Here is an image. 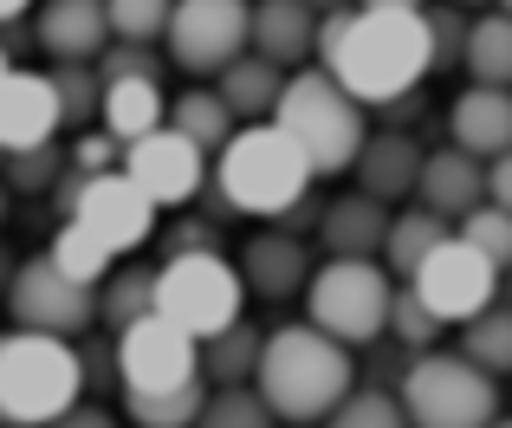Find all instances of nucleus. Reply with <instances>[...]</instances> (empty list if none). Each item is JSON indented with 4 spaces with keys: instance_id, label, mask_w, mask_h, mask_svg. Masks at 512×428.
<instances>
[{
    "instance_id": "obj_4",
    "label": "nucleus",
    "mask_w": 512,
    "mask_h": 428,
    "mask_svg": "<svg viewBox=\"0 0 512 428\" xmlns=\"http://www.w3.org/2000/svg\"><path fill=\"white\" fill-rule=\"evenodd\" d=\"M85 364L72 338L46 331H7L0 338V428H52L78 409Z\"/></svg>"
},
{
    "instance_id": "obj_44",
    "label": "nucleus",
    "mask_w": 512,
    "mask_h": 428,
    "mask_svg": "<svg viewBox=\"0 0 512 428\" xmlns=\"http://www.w3.org/2000/svg\"><path fill=\"white\" fill-rule=\"evenodd\" d=\"M487 202L512 214V150L500 156V163H487Z\"/></svg>"
},
{
    "instance_id": "obj_21",
    "label": "nucleus",
    "mask_w": 512,
    "mask_h": 428,
    "mask_svg": "<svg viewBox=\"0 0 512 428\" xmlns=\"http://www.w3.org/2000/svg\"><path fill=\"white\" fill-rule=\"evenodd\" d=\"M422 143L409 137V130H376L370 143H363L357 156V189L376 195V202H402V195L422 189Z\"/></svg>"
},
{
    "instance_id": "obj_43",
    "label": "nucleus",
    "mask_w": 512,
    "mask_h": 428,
    "mask_svg": "<svg viewBox=\"0 0 512 428\" xmlns=\"http://www.w3.org/2000/svg\"><path fill=\"white\" fill-rule=\"evenodd\" d=\"M350 13H357V7L325 13V20H318V72H325V65L338 59V46H344V33H350Z\"/></svg>"
},
{
    "instance_id": "obj_12",
    "label": "nucleus",
    "mask_w": 512,
    "mask_h": 428,
    "mask_svg": "<svg viewBox=\"0 0 512 428\" xmlns=\"http://www.w3.org/2000/svg\"><path fill=\"white\" fill-rule=\"evenodd\" d=\"M117 370H124V390H143V396L188 390V383H201V338H188L182 325L150 312L130 331H117Z\"/></svg>"
},
{
    "instance_id": "obj_33",
    "label": "nucleus",
    "mask_w": 512,
    "mask_h": 428,
    "mask_svg": "<svg viewBox=\"0 0 512 428\" xmlns=\"http://www.w3.org/2000/svg\"><path fill=\"white\" fill-rule=\"evenodd\" d=\"M52 91H59V111H65V124L72 130H85V124H98L104 117V78H98V65H52Z\"/></svg>"
},
{
    "instance_id": "obj_2",
    "label": "nucleus",
    "mask_w": 512,
    "mask_h": 428,
    "mask_svg": "<svg viewBox=\"0 0 512 428\" xmlns=\"http://www.w3.org/2000/svg\"><path fill=\"white\" fill-rule=\"evenodd\" d=\"M357 364H350V344L325 338L318 325H279L266 331V357L253 390L266 396L279 422H331V409L357 390Z\"/></svg>"
},
{
    "instance_id": "obj_20",
    "label": "nucleus",
    "mask_w": 512,
    "mask_h": 428,
    "mask_svg": "<svg viewBox=\"0 0 512 428\" xmlns=\"http://www.w3.org/2000/svg\"><path fill=\"white\" fill-rule=\"evenodd\" d=\"M422 208L428 214H441V221H467L474 208H487V163L480 156H467V150H435L422 163Z\"/></svg>"
},
{
    "instance_id": "obj_29",
    "label": "nucleus",
    "mask_w": 512,
    "mask_h": 428,
    "mask_svg": "<svg viewBox=\"0 0 512 428\" xmlns=\"http://www.w3.org/2000/svg\"><path fill=\"white\" fill-rule=\"evenodd\" d=\"M46 260L59 266L65 279H78V286H104V279H111V260H117V253L104 247L98 234H85L78 221H59V227H52V240H46Z\"/></svg>"
},
{
    "instance_id": "obj_49",
    "label": "nucleus",
    "mask_w": 512,
    "mask_h": 428,
    "mask_svg": "<svg viewBox=\"0 0 512 428\" xmlns=\"http://www.w3.org/2000/svg\"><path fill=\"white\" fill-rule=\"evenodd\" d=\"M7 78H13V52L0 46V85H7Z\"/></svg>"
},
{
    "instance_id": "obj_25",
    "label": "nucleus",
    "mask_w": 512,
    "mask_h": 428,
    "mask_svg": "<svg viewBox=\"0 0 512 428\" xmlns=\"http://www.w3.org/2000/svg\"><path fill=\"white\" fill-rule=\"evenodd\" d=\"M260 357H266V331L240 318V325H227L221 338L201 344V377H208L214 390H234V383L260 377Z\"/></svg>"
},
{
    "instance_id": "obj_5",
    "label": "nucleus",
    "mask_w": 512,
    "mask_h": 428,
    "mask_svg": "<svg viewBox=\"0 0 512 428\" xmlns=\"http://www.w3.org/2000/svg\"><path fill=\"white\" fill-rule=\"evenodd\" d=\"M273 124L312 156L318 176H338V169H357L363 143H370V117L350 98L331 72H292L286 98H279Z\"/></svg>"
},
{
    "instance_id": "obj_37",
    "label": "nucleus",
    "mask_w": 512,
    "mask_h": 428,
    "mask_svg": "<svg viewBox=\"0 0 512 428\" xmlns=\"http://www.w3.org/2000/svg\"><path fill=\"white\" fill-rule=\"evenodd\" d=\"M389 338L402 344V351H435V338H441V318L428 312L422 299H415V286H396V305H389Z\"/></svg>"
},
{
    "instance_id": "obj_48",
    "label": "nucleus",
    "mask_w": 512,
    "mask_h": 428,
    "mask_svg": "<svg viewBox=\"0 0 512 428\" xmlns=\"http://www.w3.org/2000/svg\"><path fill=\"white\" fill-rule=\"evenodd\" d=\"M26 7H33V0H0V26H20Z\"/></svg>"
},
{
    "instance_id": "obj_50",
    "label": "nucleus",
    "mask_w": 512,
    "mask_h": 428,
    "mask_svg": "<svg viewBox=\"0 0 512 428\" xmlns=\"http://www.w3.org/2000/svg\"><path fill=\"white\" fill-rule=\"evenodd\" d=\"M312 7H318V13H344L350 0H312Z\"/></svg>"
},
{
    "instance_id": "obj_8",
    "label": "nucleus",
    "mask_w": 512,
    "mask_h": 428,
    "mask_svg": "<svg viewBox=\"0 0 512 428\" xmlns=\"http://www.w3.org/2000/svg\"><path fill=\"white\" fill-rule=\"evenodd\" d=\"M240 299H247V279L214 247L208 253H169L156 266V312L201 344L221 338L227 325H240Z\"/></svg>"
},
{
    "instance_id": "obj_28",
    "label": "nucleus",
    "mask_w": 512,
    "mask_h": 428,
    "mask_svg": "<svg viewBox=\"0 0 512 428\" xmlns=\"http://www.w3.org/2000/svg\"><path fill=\"white\" fill-rule=\"evenodd\" d=\"M467 78L512 91V13H480L467 33Z\"/></svg>"
},
{
    "instance_id": "obj_9",
    "label": "nucleus",
    "mask_w": 512,
    "mask_h": 428,
    "mask_svg": "<svg viewBox=\"0 0 512 428\" xmlns=\"http://www.w3.org/2000/svg\"><path fill=\"white\" fill-rule=\"evenodd\" d=\"M253 46V0H175L169 65L195 78H221Z\"/></svg>"
},
{
    "instance_id": "obj_38",
    "label": "nucleus",
    "mask_w": 512,
    "mask_h": 428,
    "mask_svg": "<svg viewBox=\"0 0 512 428\" xmlns=\"http://www.w3.org/2000/svg\"><path fill=\"white\" fill-rule=\"evenodd\" d=\"M65 163L72 156L59 150V143H46V150H26V156H7V189L13 195H46V189H59V176H65Z\"/></svg>"
},
{
    "instance_id": "obj_45",
    "label": "nucleus",
    "mask_w": 512,
    "mask_h": 428,
    "mask_svg": "<svg viewBox=\"0 0 512 428\" xmlns=\"http://www.w3.org/2000/svg\"><path fill=\"white\" fill-rule=\"evenodd\" d=\"M52 428H117V416H111V409H91V403H78L72 416H59Z\"/></svg>"
},
{
    "instance_id": "obj_26",
    "label": "nucleus",
    "mask_w": 512,
    "mask_h": 428,
    "mask_svg": "<svg viewBox=\"0 0 512 428\" xmlns=\"http://www.w3.org/2000/svg\"><path fill=\"white\" fill-rule=\"evenodd\" d=\"M448 240H454V227L441 221V214H428V208H409V214H396V221H389L383 266L402 279V286H409V279L428 266V253H435V247H448Z\"/></svg>"
},
{
    "instance_id": "obj_17",
    "label": "nucleus",
    "mask_w": 512,
    "mask_h": 428,
    "mask_svg": "<svg viewBox=\"0 0 512 428\" xmlns=\"http://www.w3.org/2000/svg\"><path fill=\"white\" fill-rule=\"evenodd\" d=\"M312 253H305L299 234H286V227H273V234H253L247 247H240V279H247V292H260V299H292V292L312 286Z\"/></svg>"
},
{
    "instance_id": "obj_34",
    "label": "nucleus",
    "mask_w": 512,
    "mask_h": 428,
    "mask_svg": "<svg viewBox=\"0 0 512 428\" xmlns=\"http://www.w3.org/2000/svg\"><path fill=\"white\" fill-rule=\"evenodd\" d=\"M201 428H279V416L266 409V396L253 390V383H234V390H214L208 396Z\"/></svg>"
},
{
    "instance_id": "obj_6",
    "label": "nucleus",
    "mask_w": 512,
    "mask_h": 428,
    "mask_svg": "<svg viewBox=\"0 0 512 428\" xmlns=\"http://www.w3.org/2000/svg\"><path fill=\"white\" fill-rule=\"evenodd\" d=\"M402 409L409 428H493L500 422V377L467 364L461 351H422L402 377Z\"/></svg>"
},
{
    "instance_id": "obj_22",
    "label": "nucleus",
    "mask_w": 512,
    "mask_h": 428,
    "mask_svg": "<svg viewBox=\"0 0 512 428\" xmlns=\"http://www.w3.org/2000/svg\"><path fill=\"white\" fill-rule=\"evenodd\" d=\"M318 20L312 0H253V52L273 65L318 59Z\"/></svg>"
},
{
    "instance_id": "obj_15",
    "label": "nucleus",
    "mask_w": 512,
    "mask_h": 428,
    "mask_svg": "<svg viewBox=\"0 0 512 428\" xmlns=\"http://www.w3.org/2000/svg\"><path fill=\"white\" fill-rule=\"evenodd\" d=\"M59 130H65V111L46 72H13L0 85V156L46 150V143H59Z\"/></svg>"
},
{
    "instance_id": "obj_11",
    "label": "nucleus",
    "mask_w": 512,
    "mask_h": 428,
    "mask_svg": "<svg viewBox=\"0 0 512 428\" xmlns=\"http://www.w3.org/2000/svg\"><path fill=\"white\" fill-rule=\"evenodd\" d=\"M415 299L441 318V325H474L480 312H493V292H500V266L487 260L480 247H467L461 234L448 247L428 253V266L409 279Z\"/></svg>"
},
{
    "instance_id": "obj_24",
    "label": "nucleus",
    "mask_w": 512,
    "mask_h": 428,
    "mask_svg": "<svg viewBox=\"0 0 512 428\" xmlns=\"http://www.w3.org/2000/svg\"><path fill=\"white\" fill-rule=\"evenodd\" d=\"M286 85H292L286 65H273V59H260V52H247V59H234V65L221 72V85H214V91L227 98V111H234L240 124H260V117L279 111Z\"/></svg>"
},
{
    "instance_id": "obj_36",
    "label": "nucleus",
    "mask_w": 512,
    "mask_h": 428,
    "mask_svg": "<svg viewBox=\"0 0 512 428\" xmlns=\"http://www.w3.org/2000/svg\"><path fill=\"white\" fill-rule=\"evenodd\" d=\"M325 428H409V409H402V396L389 390H350L338 409H331Z\"/></svg>"
},
{
    "instance_id": "obj_52",
    "label": "nucleus",
    "mask_w": 512,
    "mask_h": 428,
    "mask_svg": "<svg viewBox=\"0 0 512 428\" xmlns=\"http://www.w3.org/2000/svg\"><path fill=\"white\" fill-rule=\"evenodd\" d=\"M448 7H474V0H448Z\"/></svg>"
},
{
    "instance_id": "obj_1",
    "label": "nucleus",
    "mask_w": 512,
    "mask_h": 428,
    "mask_svg": "<svg viewBox=\"0 0 512 428\" xmlns=\"http://www.w3.org/2000/svg\"><path fill=\"white\" fill-rule=\"evenodd\" d=\"M325 72L338 78L363 111H389V104L415 98L422 78L435 72L428 13H370V7H357L338 59H331Z\"/></svg>"
},
{
    "instance_id": "obj_35",
    "label": "nucleus",
    "mask_w": 512,
    "mask_h": 428,
    "mask_svg": "<svg viewBox=\"0 0 512 428\" xmlns=\"http://www.w3.org/2000/svg\"><path fill=\"white\" fill-rule=\"evenodd\" d=\"M111 7V33L124 46H150V39H169L175 0H104Z\"/></svg>"
},
{
    "instance_id": "obj_3",
    "label": "nucleus",
    "mask_w": 512,
    "mask_h": 428,
    "mask_svg": "<svg viewBox=\"0 0 512 428\" xmlns=\"http://www.w3.org/2000/svg\"><path fill=\"white\" fill-rule=\"evenodd\" d=\"M312 156L286 137L279 124H240L234 143L214 156V189L234 214L253 221H286L292 208L312 202Z\"/></svg>"
},
{
    "instance_id": "obj_13",
    "label": "nucleus",
    "mask_w": 512,
    "mask_h": 428,
    "mask_svg": "<svg viewBox=\"0 0 512 428\" xmlns=\"http://www.w3.org/2000/svg\"><path fill=\"white\" fill-rule=\"evenodd\" d=\"M124 176L137 182L156 208H182V202H195V195L208 189V150L188 143L175 124H163V130H150L143 143L124 150Z\"/></svg>"
},
{
    "instance_id": "obj_40",
    "label": "nucleus",
    "mask_w": 512,
    "mask_h": 428,
    "mask_svg": "<svg viewBox=\"0 0 512 428\" xmlns=\"http://www.w3.org/2000/svg\"><path fill=\"white\" fill-rule=\"evenodd\" d=\"M467 33H474V20H467L461 7H435V13H428V46H435V72H454V65H467Z\"/></svg>"
},
{
    "instance_id": "obj_31",
    "label": "nucleus",
    "mask_w": 512,
    "mask_h": 428,
    "mask_svg": "<svg viewBox=\"0 0 512 428\" xmlns=\"http://www.w3.org/2000/svg\"><path fill=\"white\" fill-rule=\"evenodd\" d=\"M156 312V273L150 266H124V273H111L98 286V325L111 331H130L137 318Z\"/></svg>"
},
{
    "instance_id": "obj_18",
    "label": "nucleus",
    "mask_w": 512,
    "mask_h": 428,
    "mask_svg": "<svg viewBox=\"0 0 512 428\" xmlns=\"http://www.w3.org/2000/svg\"><path fill=\"white\" fill-rule=\"evenodd\" d=\"M448 130H454V150L480 156V163H500L512 150V91L467 85L461 98L448 104Z\"/></svg>"
},
{
    "instance_id": "obj_10",
    "label": "nucleus",
    "mask_w": 512,
    "mask_h": 428,
    "mask_svg": "<svg viewBox=\"0 0 512 428\" xmlns=\"http://www.w3.org/2000/svg\"><path fill=\"white\" fill-rule=\"evenodd\" d=\"M7 312H13L20 331H46V338H72L78 344L91 325H98V286H78V279H65L46 253H33V260H20V273H13Z\"/></svg>"
},
{
    "instance_id": "obj_46",
    "label": "nucleus",
    "mask_w": 512,
    "mask_h": 428,
    "mask_svg": "<svg viewBox=\"0 0 512 428\" xmlns=\"http://www.w3.org/2000/svg\"><path fill=\"white\" fill-rule=\"evenodd\" d=\"M370 13H428V0H357Z\"/></svg>"
},
{
    "instance_id": "obj_16",
    "label": "nucleus",
    "mask_w": 512,
    "mask_h": 428,
    "mask_svg": "<svg viewBox=\"0 0 512 428\" xmlns=\"http://www.w3.org/2000/svg\"><path fill=\"white\" fill-rule=\"evenodd\" d=\"M39 52H52L59 65H91L111 52V7L104 0H46L33 20Z\"/></svg>"
},
{
    "instance_id": "obj_41",
    "label": "nucleus",
    "mask_w": 512,
    "mask_h": 428,
    "mask_svg": "<svg viewBox=\"0 0 512 428\" xmlns=\"http://www.w3.org/2000/svg\"><path fill=\"white\" fill-rule=\"evenodd\" d=\"M98 78L111 85V78H163V59H156L150 46H124V39H111V52L98 59Z\"/></svg>"
},
{
    "instance_id": "obj_53",
    "label": "nucleus",
    "mask_w": 512,
    "mask_h": 428,
    "mask_svg": "<svg viewBox=\"0 0 512 428\" xmlns=\"http://www.w3.org/2000/svg\"><path fill=\"white\" fill-rule=\"evenodd\" d=\"M500 13H512V0H500Z\"/></svg>"
},
{
    "instance_id": "obj_39",
    "label": "nucleus",
    "mask_w": 512,
    "mask_h": 428,
    "mask_svg": "<svg viewBox=\"0 0 512 428\" xmlns=\"http://www.w3.org/2000/svg\"><path fill=\"white\" fill-rule=\"evenodd\" d=\"M461 240H467V247H480L493 266H500V273L512 266V214H506V208H493V202L474 208V214L461 221Z\"/></svg>"
},
{
    "instance_id": "obj_47",
    "label": "nucleus",
    "mask_w": 512,
    "mask_h": 428,
    "mask_svg": "<svg viewBox=\"0 0 512 428\" xmlns=\"http://www.w3.org/2000/svg\"><path fill=\"white\" fill-rule=\"evenodd\" d=\"M13 273H20V260H13V253L0 247V299H7V292H13Z\"/></svg>"
},
{
    "instance_id": "obj_7",
    "label": "nucleus",
    "mask_w": 512,
    "mask_h": 428,
    "mask_svg": "<svg viewBox=\"0 0 512 428\" xmlns=\"http://www.w3.org/2000/svg\"><path fill=\"white\" fill-rule=\"evenodd\" d=\"M396 273L376 260H325L305 286V325H318L338 344H376L389 331Z\"/></svg>"
},
{
    "instance_id": "obj_27",
    "label": "nucleus",
    "mask_w": 512,
    "mask_h": 428,
    "mask_svg": "<svg viewBox=\"0 0 512 428\" xmlns=\"http://www.w3.org/2000/svg\"><path fill=\"white\" fill-rule=\"evenodd\" d=\"M169 124L182 130L188 143H201L208 156H221L227 143H234V124H240V117L227 111L221 91H182V98L169 104Z\"/></svg>"
},
{
    "instance_id": "obj_51",
    "label": "nucleus",
    "mask_w": 512,
    "mask_h": 428,
    "mask_svg": "<svg viewBox=\"0 0 512 428\" xmlns=\"http://www.w3.org/2000/svg\"><path fill=\"white\" fill-rule=\"evenodd\" d=\"M493 428H512V416H500V422H493Z\"/></svg>"
},
{
    "instance_id": "obj_42",
    "label": "nucleus",
    "mask_w": 512,
    "mask_h": 428,
    "mask_svg": "<svg viewBox=\"0 0 512 428\" xmlns=\"http://www.w3.org/2000/svg\"><path fill=\"white\" fill-rule=\"evenodd\" d=\"M78 364H85V383H98V390H124V370H117V344L111 338H78Z\"/></svg>"
},
{
    "instance_id": "obj_32",
    "label": "nucleus",
    "mask_w": 512,
    "mask_h": 428,
    "mask_svg": "<svg viewBox=\"0 0 512 428\" xmlns=\"http://www.w3.org/2000/svg\"><path fill=\"white\" fill-rule=\"evenodd\" d=\"M461 357L487 377H512V305H493L474 325H461Z\"/></svg>"
},
{
    "instance_id": "obj_30",
    "label": "nucleus",
    "mask_w": 512,
    "mask_h": 428,
    "mask_svg": "<svg viewBox=\"0 0 512 428\" xmlns=\"http://www.w3.org/2000/svg\"><path fill=\"white\" fill-rule=\"evenodd\" d=\"M208 377L188 383V390H163V396H143V390H124V416L130 428H201V409H208Z\"/></svg>"
},
{
    "instance_id": "obj_23",
    "label": "nucleus",
    "mask_w": 512,
    "mask_h": 428,
    "mask_svg": "<svg viewBox=\"0 0 512 428\" xmlns=\"http://www.w3.org/2000/svg\"><path fill=\"white\" fill-rule=\"evenodd\" d=\"M169 124V91H163V78H111L104 85V117H98V130H111L117 143H143L150 130H163Z\"/></svg>"
},
{
    "instance_id": "obj_14",
    "label": "nucleus",
    "mask_w": 512,
    "mask_h": 428,
    "mask_svg": "<svg viewBox=\"0 0 512 428\" xmlns=\"http://www.w3.org/2000/svg\"><path fill=\"white\" fill-rule=\"evenodd\" d=\"M72 221L85 227V234H98L104 247L124 260V253H137L143 240L156 234V202L124 176V169H104V176H91V189H85V202H78Z\"/></svg>"
},
{
    "instance_id": "obj_19",
    "label": "nucleus",
    "mask_w": 512,
    "mask_h": 428,
    "mask_svg": "<svg viewBox=\"0 0 512 428\" xmlns=\"http://www.w3.org/2000/svg\"><path fill=\"white\" fill-rule=\"evenodd\" d=\"M389 202H376V195H338V202H325V221H318V240H325L331 260H376V253L389 247Z\"/></svg>"
}]
</instances>
